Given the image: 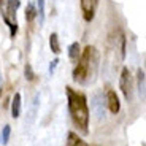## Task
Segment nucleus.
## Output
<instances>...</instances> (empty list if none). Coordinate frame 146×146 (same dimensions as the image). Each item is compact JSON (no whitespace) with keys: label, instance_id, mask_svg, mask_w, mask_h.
Segmentation results:
<instances>
[{"label":"nucleus","instance_id":"12","mask_svg":"<svg viewBox=\"0 0 146 146\" xmlns=\"http://www.w3.org/2000/svg\"><path fill=\"white\" fill-rule=\"evenodd\" d=\"M67 146H89L86 141L80 138L75 132H68V140H67Z\"/></svg>","mask_w":146,"mask_h":146},{"label":"nucleus","instance_id":"7","mask_svg":"<svg viewBox=\"0 0 146 146\" xmlns=\"http://www.w3.org/2000/svg\"><path fill=\"white\" fill-rule=\"evenodd\" d=\"M11 116L15 119L21 116V94L19 92H16L11 100Z\"/></svg>","mask_w":146,"mask_h":146},{"label":"nucleus","instance_id":"2","mask_svg":"<svg viewBox=\"0 0 146 146\" xmlns=\"http://www.w3.org/2000/svg\"><path fill=\"white\" fill-rule=\"evenodd\" d=\"M67 100H68V113L72 117L73 124L83 135H88L89 132V106L86 95L75 91L73 88L67 86Z\"/></svg>","mask_w":146,"mask_h":146},{"label":"nucleus","instance_id":"16","mask_svg":"<svg viewBox=\"0 0 146 146\" xmlns=\"http://www.w3.org/2000/svg\"><path fill=\"white\" fill-rule=\"evenodd\" d=\"M36 13L40 18V24L44 22V0H36Z\"/></svg>","mask_w":146,"mask_h":146},{"label":"nucleus","instance_id":"13","mask_svg":"<svg viewBox=\"0 0 146 146\" xmlns=\"http://www.w3.org/2000/svg\"><path fill=\"white\" fill-rule=\"evenodd\" d=\"M3 21H5V24L8 26V29H10V36H11V38H15L16 33H18V22L11 21L7 15H3Z\"/></svg>","mask_w":146,"mask_h":146},{"label":"nucleus","instance_id":"9","mask_svg":"<svg viewBox=\"0 0 146 146\" xmlns=\"http://www.w3.org/2000/svg\"><path fill=\"white\" fill-rule=\"evenodd\" d=\"M21 7V0H7V13L16 21V11Z\"/></svg>","mask_w":146,"mask_h":146},{"label":"nucleus","instance_id":"6","mask_svg":"<svg viewBox=\"0 0 146 146\" xmlns=\"http://www.w3.org/2000/svg\"><path fill=\"white\" fill-rule=\"evenodd\" d=\"M145 80H146L145 70L138 68L137 70V88H138V94H140V97H141V102H145V88H146Z\"/></svg>","mask_w":146,"mask_h":146},{"label":"nucleus","instance_id":"3","mask_svg":"<svg viewBox=\"0 0 146 146\" xmlns=\"http://www.w3.org/2000/svg\"><path fill=\"white\" fill-rule=\"evenodd\" d=\"M119 89H121V92L124 94L125 100H127V102H132V97H133V81H132V75H130L129 67H124L122 72H121Z\"/></svg>","mask_w":146,"mask_h":146},{"label":"nucleus","instance_id":"11","mask_svg":"<svg viewBox=\"0 0 146 146\" xmlns=\"http://www.w3.org/2000/svg\"><path fill=\"white\" fill-rule=\"evenodd\" d=\"M49 48H51V51L54 52L56 56L60 54V43H59V35L56 32H52L49 35Z\"/></svg>","mask_w":146,"mask_h":146},{"label":"nucleus","instance_id":"14","mask_svg":"<svg viewBox=\"0 0 146 146\" xmlns=\"http://www.w3.org/2000/svg\"><path fill=\"white\" fill-rule=\"evenodd\" d=\"M10 135H11V127L10 125H5L3 129H2V133H0V143L3 146L8 145V141H10Z\"/></svg>","mask_w":146,"mask_h":146},{"label":"nucleus","instance_id":"20","mask_svg":"<svg viewBox=\"0 0 146 146\" xmlns=\"http://www.w3.org/2000/svg\"><path fill=\"white\" fill-rule=\"evenodd\" d=\"M0 97H2V88H0Z\"/></svg>","mask_w":146,"mask_h":146},{"label":"nucleus","instance_id":"10","mask_svg":"<svg viewBox=\"0 0 146 146\" xmlns=\"http://www.w3.org/2000/svg\"><path fill=\"white\" fill-rule=\"evenodd\" d=\"M38 18V13H36V7L32 3V2H29L26 7V21L29 22V24H32L35 19Z\"/></svg>","mask_w":146,"mask_h":146},{"label":"nucleus","instance_id":"8","mask_svg":"<svg viewBox=\"0 0 146 146\" xmlns=\"http://www.w3.org/2000/svg\"><path fill=\"white\" fill-rule=\"evenodd\" d=\"M67 54H68V57L72 59V60H78V57H80V54H81V44L78 43V41H73V43L68 44V48H67Z\"/></svg>","mask_w":146,"mask_h":146},{"label":"nucleus","instance_id":"4","mask_svg":"<svg viewBox=\"0 0 146 146\" xmlns=\"http://www.w3.org/2000/svg\"><path fill=\"white\" fill-rule=\"evenodd\" d=\"M81 10H83V18L86 22H91L95 16V7H97V0H80Z\"/></svg>","mask_w":146,"mask_h":146},{"label":"nucleus","instance_id":"1","mask_svg":"<svg viewBox=\"0 0 146 146\" xmlns=\"http://www.w3.org/2000/svg\"><path fill=\"white\" fill-rule=\"evenodd\" d=\"M99 70V51L97 48L88 44L81 51L73 68V81L78 84H89L97 75Z\"/></svg>","mask_w":146,"mask_h":146},{"label":"nucleus","instance_id":"5","mask_svg":"<svg viewBox=\"0 0 146 146\" xmlns=\"http://www.w3.org/2000/svg\"><path fill=\"white\" fill-rule=\"evenodd\" d=\"M106 105H108V110L111 111L113 114H117L121 110V102H119V97L117 94L113 91V89H110L106 92Z\"/></svg>","mask_w":146,"mask_h":146},{"label":"nucleus","instance_id":"19","mask_svg":"<svg viewBox=\"0 0 146 146\" xmlns=\"http://www.w3.org/2000/svg\"><path fill=\"white\" fill-rule=\"evenodd\" d=\"M57 64H59V59L56 57L54 60H51V64H49V73H54V70H56V67H57Z\"/></svg>","mask_w":146,"mask_h":146},{"label":"nucleus","instance_id":"18","mask_svg":"<svg viewBox=\"0 0 146 146\" xmlns=\"http://www.w3.org/2000/svg\"><path fill=\"white\" fill-rule=\"evenodd\" d=\"M119 51H121V57L124 59L125 57V35L122 32L119 33Z\"/></svg>","mask_w":146,"mask_h":146},{"label":"nucleus","instance_id":"15","mask_svg":"<svg viewBox=\"0 0 146 146\" xmlns=\"http://www.w3.org/2000/svg\"><path fill=\"white\" fill-rule=\"evenodd\" d=\"M92 106H94V110L97 111V114H99V116H103V114H105L103 103H102V105L99 103V94H95V95H94V102H92Z\"/></svg>","mask_w":146,"mask_h":146},{"label":"nucleus","instance_id":"17","mask_svg":"<svg viewBox=\"0 0 146 146\" xmlns=\"http://www.w3.org/2000/svg\"><path fill=\"white\" fill-rule=\"evenodd\" d=\"M24 76H26L27 81H35V73H33V68L30 64H26V67H24Z\"/></svg>","mask_w":146,"mask_h":146}]
</instances>
